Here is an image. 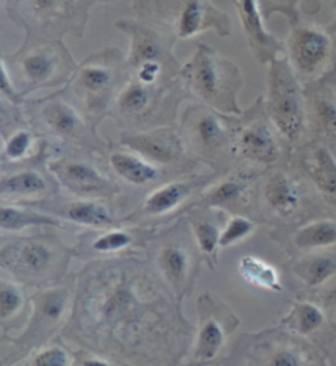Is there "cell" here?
Instances as JSON below:
<instances>
[{
	"instance_id": "obj_1",
	"label": "cell",
	"mask_w": 336,
	"mask_h": 366,
	"mask_svg": "<svg viewBox=\"0 0 336 366\" xmlns=\"http://www.w3.org/2000/svg\"><path fill=\"white\" fill-rule=\"evenodd\" d=\"M195 327L145 253L96 258L76 274L66 343L115 365H180Z\"/></svg>"
},
{
	"instance_id": "obj_2",
	"label": "cell",
	"mask_w": 336,
	"mask_h": 366,
	"mask_svg": "<svg viewBox=\"0 0 336 366\" xmlns=\"http://www.w3.org/2000/svg\"><path fill=\"white\" fill-rule=\"evenodd\" d=\"M74 247L53 234L2 235L0 269L25 287L58 286L69 280Z\"/></svg>"
},
{
	"instance_id": "obj_3",
	"label": "cell",
	"mask_w": 336,
	"mask_h": 366,
	"mask_svg": "<svg viewBox=\"0 0 336 366\" xmlns=\"http://www.w3.org/2000/svg\"><path fill=\"white\" fill-rule=\"evenodd\" d=\"M76 274L58 286L36 290L30 296V315L19 334L0 337V365L19 366L38 348L61 337L73 312Z\"/></svg>"
},
{
	"instance_id": "obj_4",
	"label": "cell",
	"mask_w": 336,
	"mask_h": 366,
	"mask_svg": "<svg viewBox=\"0 0 336 366\" xmlns=\"http://www.w3.org/2000/svg\"><path fill=\"white\" fill-rule=\"evenodd\" d=\"M126 79V53L120 48L107 46L91 53L77 64L64 91L86 119L98 129V125L110 117L112 105Z\"/></svg>"
},
{
	"instance_id": "obj_5",
	"label": "cell",
	"mask_w": 336,
	"mask_h": 366,
	"mask_svg": "<svg viewBox=\"0 0 336 366\" xmlns=\"http://www.w3.org/2000/svg\"><path fill=\"white\" fill-rule=\"evenodd\" d=\"M21 96L45 89L68 86L77 63L61 38L36 36L26 33L24 43L10 56H2Z\"/></svg>"
},
{
	"instance_id": "obj_6",
	"label": "cell",
	"mask_w": 336,
	"mask_h": 366,
	"mask_svg": "<svg viewBox=\"0 0 336 366\" xmlns=\"http://www.w3.org/2000/svg\"><path fill=\"white\" fill-rule=\"evenodd\" d=\"M189 97L225 115H240L238 96L245 77L233 61L223 58L207 44L199 43L180 68Z\"/></svg>"
},
{
	"instance_id": "obj_7",
	"label": "cell",
	"mask_w": 336,
	"mask_h": 366,
	"mask_svg": "<svg viewBox=\"0 0 336 366\" xmlns=\"http://www.w3.org/2000/svg\"><path fill=\"white\" fill-rule=\"evenodd\" d=\"M189 97L183 76L158 86H145L126 79L110 110V119L122 132H143L175 125L180 105Z\"/></svg>"
},
{
	"instance_id": "obj_8",
	"label": "cell",
	"mask_w": 336,
	"mask_h": 366,
	"mask_svg": "<svg viewBox=\"0 0 336 366\" xmlns=\"http://www.w3.org/2000/svg\"><path fill=\"white\" fill-rule=\"evenodd\" d=\"M133 10L138 20L174 41L194 40L207 31L231 35L230 15L212 0H133Z\"/></svg>"
},
{
	"instance_id": "obj_9",
	"label": "cell",
	"mask_w": 336,
	"mask_h": 366,
	"mask_svg": "<svg viewBox=\"0 0 336 366\" xmlns=\"http://www.w3.org/2000/svg\"><path fill=\"white\" fill-rule=\"evenodd\" d=\"M21 107L26 125L61 147L84 149L93 154L106 153L108 148V142L98 135L96 127L71 101L64 89L41 99H25Z\"/></svg>"
},
{
	"instance_id": "obj_10",
	"label": "cell",
	"mask_w": 336,
	"mask_h": 366,
	"mask_svg": "<svg viewBox=\"0 0 336 366\" xmlns=\"http://www.w3.org/2000/svg\"><path fill=\"white\" fill-rule=\"evenodd\" d=\"M154 269L180 302L194 291L200 273L202 253L185 217L175 219L151 238L145 248Z\"/></svg>"
},
{
	"instance_id": "obj_11",
	"label": "cell",
	"mask_w": 336,
	"mask_h": 366,
	"mask_svg": "<svg viewBox=\"0 0 336 366\" xmlns=\"http://www.w3.org/2000/svg\"><path fill=\"white\" fill-rule=\"evenodd\" d=\"M289 162L268 168L258 182L256 210L261 220L274 227H292L310 219L320 194Z\"/></svg>"
},
{
	"instance_id": "obj_12",
	"label": "cell",
	"mask_w": 336,
	"mask_h": 366,
	"mask_svg": "<svg viewBox=\"0 0 336 366\" xmlns=\"http://www.w3.org/2000/svg\"><path fill=\"white\" fill-rule=\"evenodd\" d=\"M178 127L190 157L213 173H227L238 164L233 147V115L195 102L183 110Z\"/></svg>"
},
{
	"instance_id": "obj_13",
	"label": "cell",
	"mask_w": 336,
	"mask_h": 366,
	"mask_svg": "<svg viewBox=\"0 0 336 366\" xmlns=\"http://www.w3.org/2000/svg\"><path fill=\"white\" fill-rule=\"evenodd\" d=\"M225 365L251 366H313L327 365V358L307 338L279 324L258 334H243L235 342Z\"/></svg>"
},
{
	"instance_id": "obj_14",
	"label": "cell",
	"mask_w": 336,
	"mask_h": 366,
	"mask_svg": "<svg viewBox=\"0 0 336 366\" xmlns=\"http://www.w3.org/2000/svg\"><path fill=\"white\" fill-rule=\"evenodd\" d=\"M264 104L268 115L290 152L304 145L308 140L304 82L299 79L285 56H278L269 63Z\"/></svg>"
},
{
	"instance_id": "obj_15",
	"label": "cell",
	"mask_w": 336,
	"mask_h": 366,
	"mask_svg": "<svg viewBox=\"0 0 336 366\" xmlns=\"http://www.w3.org/2000/svg\"><path fill=\"white\" fill-rule=\"evenodd\" d=\"M98 0H5V12L25 33L46 38L84 36Z\"/></svg>"
},
{
	"instance_id": "obj_16",
	"label": "cell",
	"mask_w": 336,
	"mask_h": 366,
	"mask_svg": "<svg viewBox=\"0 0 336 366\" xmlns=\"http://www.w3.org/2000/svg\"><path fill=\"white\" fill-rule=\"evenodd\" d=\"M233 147L238 163L273 168L289 162L290 149L268 115L264 96L233 115Z\"/></svg>"
},
{
	"instance_id": "obj_17",
	"label": "cell",
	"mask_w": 336,
	"mask_h": 366,
	"mask_svg": "<svg viewBox=\"0 0 336 366\" xmlns=\"http://www.w3.org/2000/svg\"><path fill=\"white\" fill-rule=\"evenodd\" d=\"M223 173L187 174L170 177L146 194L133 212L123 217L126 224L158 227L183 217L200 194Z\"/></svg>"
},
{
	"instance_id": "obj_18",
	"label": "cell",
	"mask_w": 336,
	"mask_h": 366,
	"mask_svg": "<svg viewBox=\"0 0 336 366\" xmlns=\"http://www.w3.org/2000/svg\"><path fill=\"white\" fill-rule=\"evenodd\" d=\"M91 152L66 148L53 154L46 168L68 196L115 201L122 196V184L98 168Z\"/></svg>"
},
{
	"instance_id": "obj_19",
	"label": "cell",
	"mask_w": 336,
	"mask_h": 366,
	"mask_svg": "<svg viewBox=\"0 0 336 366\" xmlns=\"http://www.w3.org/2000/svg\"><path fill=\"white\" fill-rule=\"evenodd\" d=\"M240 327V319L227 302L212 292L197 299V327L185 365H208L220 357L230 337Z\"/></svg>"
},
{
	"instance_id": "obj_20",
	"label": "cell",
	"mask_w": 336,
	"mask_h": 366,
	"mask_svg": "<svg viewBox=\"0 0 336 366\" xmlns=\"http://www.w3.org/2000/svg\"><path fill=\"white\" fill-rule=\"evenodd\" d=\"M117 143L163 168L170 177L199 173L202 164L187 152L178 124L143 132H120Z\"/></svg>"
},
{
	"instance_id": "obj_21",
	"label": "cell",
	"mask_w": 336,
	"mask_h": 366,
	"mask_svg": "<svg viewBox=\"0 0 336 366\" xmlns=\"http://www.w3.org/2000/svg\"><path fill=\"white\" fill-rule=\"evenodd\" d=\"M284 53L292 69L305 84L320 79L332 69L336 59V38L327 26L300 20L290 25Z\"/></svg>"
},
{
	"instance_id": "obj_22",
	"label": "cell",
	"mask_w": 336,
	"mask_h": 366,
	"mask_svg": "<svg viewBox=\"0 0 336 366\" xmlns=\"http://www.w3.org/2000/svg\"><path fill=\"white\" fill-rule=\"evenodd\" d=\"M266 169L263 166L238 163L227 173L220 174L194 205L220 209L227 214H246V210L256 209L258 182Z\"/></svg>"
},
{
	"instance_id": "obj_23",
	"label": "cell",
	"mask_w": 336,
	"mask_h": 366,
	"mask_svg": "<svg viewBox=\"0 0 336 366\" xmlns=\"http://www.w3.org/2000/svg\"><path fill=\"white\" fill-rule=\"evenodd\" d=\"M158 234V227L123 224L103 230H89L77 237L74 245L76 257L81 259H96L118 257L126 253H145L151 238Z\"/></svg>"
},
{
	"instance_id": "obj_24",
	"label": "cell",
	"mask_w": 336,
	"mask_h": 366,
	"mask_svg": "<svg viewBox=\"0 0 336 366\" xmlns=\"http://www.w3.org/2000/svg\"><path fill=\"white\" fill-rule=\"evenodd\" d=\"M58 181L46 164L2 168L0 173V201L10 204L36 205L59 194Z\"/></svg>"
},
{
	"instance_id": "obj_25",
	"label": "cell",
	"mask_w": 336,
	"mask_h": 366,
	"mask_svg": "<svg viewBox=\"0 0 336 366\" xmlns=\"http://www.w3.org/2000/svg\"><path fill=\"white\" fill-rule=\"evenodd\" d=\"M279 325L307 338L313 345L318 343V352L328 358V363L330 358H336V324L330 319L323 304L295 299L289 312L279 320Z\"/></svg>"
},
{
	"instance_id": "obj_26",
	"label": "cell",
	"mask_w": 336,
	"mask_h": 366,
	"mask_svg": "<svg viewBox=\"0 0 336 366\" xmlns=\"http://www.w3.org/2000/svg\"><path fill=\"white\" fill-rule=\"evenodd\" d=\"M113 201L92 197H59L54 196L45 202L36 204L35 207L48 210L59 219H63L69 227H81L86 230H103L110 227L123 224V217L117 215Z\"/></svg>"
},
{
	"instance_id": "obj_27",
	"label": "cell",
	"mask_w": 336,
	"mask_h": 366,
	"mask_svg": "<svg viewBox=\"0 0 336 366\" xmlns=\"http://www.w3.org/2000/svg\"><path fill=\"white\" fill-rule=\"evenodd\" d=\"M289 163L307 177L322 199L336 207V154L327 142H305L290 152Z\"/></svg>"
},
{
	"instance_id": "obj_28",
	"label": "cell",
	"mask_w": 336,
	"mask_h": 366,
	"mask_svg": "<svg viewBox=\"0 0 336 366\" xmlns=\"http://www.w3.org/2000/svg\"><path fill=\"white\" fill-rule=\"evenodd\" d=\"M102 154L106 157L107 169L117 177L120 184L143 189V187L158 186L170 179V176L163 168L148 162L141 154L122 147L120 143H117V145H110L108 143V148Z\"/></svg>"
},
{
	"instance_id": "obj_29",
	"label": "cell",
	"mask_w": 336,
	"mask_h": 366,
	"mask_svg": "<svg viewBox=\"0 0 336 366\" xmlns=\"http://www.w3.org/2000/svg\"><path fill=\"white\" fill-rule=\"evenodd\" d=\"M233 5L251 54L260 64L269 66L285 51V43L266 29V19L258 0H233Z\"/></svg>"
},
{
	"instance_id": "obj_30",
	"label": "cell",
	"mask_w": 336,
	"mask_h": 366,
	"mask_svg": "<svg viewBox=\"0 0 336 366\" xmlns=\"http://www.w3.org/2000/svg\"><path fill=\"white\" fill-rule=\"evenodd\" d=\"M307 102L308 140L336 143V91L320 79L304 84ZM307 140V142H308Z\"/></svg>"
},
{
	"instance_id": "obj_31",
	"label": "cell",
	"mask_w": 336,
	"mask_h": 366,
	"mask_svg": "<svg viewBox=\"0 0 336 366\" xmlns=\"http://www.w3.org/2000/svg\"><path fill=\"white\" fill-rule=\"evenodd\" d=\"M273 238L295 254L336 248V219L315 217L292 227H278Z\"/></svg>"
},
{
	"instance_id": "obj_32",
	"label": "cell",
	"mask_w": 336,
	"mask_h": 366,
	"mask_svg": "<svg viewBox=\"0 0 336 366\" xmlns=\"http://www.w3.org/2000/svg\"><path fill=\"white\" fill-rule=\"evenodd\" d=\"M185 220L189 222L192 235L195 238L199 247L203 263L210 266V269H217L220 248V237L227 220L228 214L225 210L203 207V205H194L184 214Z\"/></svg>"
},
{
	"instance_id": "obj_33",
	"label": "cell",
	"mask_w": 336,
	"mask_h": 366,
	"mask_svg": "<svg viewBox=\"0 0 336 366\" xmlns=\"http://www.w3.org/2000/svg\"><path fill=\"white\" fill-rule=\"evenodd\" d=\"M68 229L58 215L26 204H0V232L2 235L21 234L29 229Z\"/></svg>"
},
{
	"instance_id": "obj_34",
	"label": "cell",
	"mask_w": 336,
	"mask_h": 366,
	"mask_svg": "<svg viewBox=\"0 0 336 366\" xmlns=\"http://www.w3.org/2000/svg\"><path fill=\"white\" fill-rule=\"evenodd\" d=\"M290 273L308 290H320L336 278V248L297 254Z\"/></svg>"
},
{
	"instance_id": "obj_35",
	"label": "cell",
	"mask_w": 336,
	"mask_h": 366,
	"mask_svg": "<svg viewBox=\"0 0 336 366\" xmlns=\"http://www.w3.org/2000/svg\"><path fill=\"white\" fill-rule=\"evenodd\" d=\"M238 274L248 285L268 292H282V273L278 266L258 254H245L238 262Z\"/></svg>"
},
{
	"instance_id": "obj_36",
	"label": "cell",
	"mask_w": 336,
	"mask_h": 366,
	"mask_svg": "<svg viewBox=\"0 0 336 366\" xmlns=\"http://www.w3.org/2000/svg\"><path fill=\"white\" fill-rule=\"evenodd\" d=\"M30 297L26 296L25 286L16 282L10 276H0V327H2V335L5 337L14 329V322L24 314Z\"/></svg>"
},
{
	"instance_id": "obj_37",
	"label": "cell",
	"mask_w": 336,
	"mask_h": 366,
	"mask_svg": "<svg viewBox=\"0 0 336 366\" xmlns=\"http://www.w3.org/2000/svg\"><path fill=\"white\" fill-rule=\"evenodd\" d=\"M19 366H76V352L64 340H53L21 360Z\"/></svg>"
},
{
	"instance_id": "obj_38",
	"label": "cell",
	"mask_w": 336,
	"mask_h": 366,
	"mask_svg": "<svg viewBox=\"0 0 336 366\" xmlns=\"http://www.w3.org/2000/svg\"><path fill=\"white\" fill-rule=\"evenodd\" d=\"M258 222L246 214H228L225 220L222 237H220V248L228 249L235 245L246 242L258 230Z\"/></svg>"
},
{
	"instance_id": "obj_39",
	"label": "cell",
	"mask_w": 336,
	"mask_h": 366,
	"mask_svg": "<svg viewBox=\"0 0 336 366\" xmlns=\"http://www.w3.org/2000/svg\"><path fill=\"white\" fill-rule=\"evenodd\" d=\"M263 16L266 21L273 15H282L287 19L289 25H295L302 20V0H258Z\"/></svg>"
},
{
	"instance_id": "obj_40",
	"label": "cell",
	"mask_w": 336,
	"mask_h": 366,
	"mask_svg": "<svg viewBox=\"0 0 336 366\" xmlns=\"http://www.w3.org/2000/svg\"><path fill=\"white\" fill-rule=\"evenodd\" d=\"M76 352V366H92V365H98V366H117L112 360L103 357V355L87 350V348H74Z\"/></svg>"
},
{
	"instance_id": "obj_41",
	"label": "cell",
	"mask_w": 336,
	"mask_h": 366,
	"mask_svg": "<svg viewBox=\"0 0 336 366\" xmlns=\"http://www.w3.org/2000/svg\"><path fill=\"white\" fill-rule=\"evenodd\" d=\"M322 301L323 307L327 309L328 312H336V285L330 287V290H325Z\"/></svg>"
},
{
	"instance_id": "obj_42",
	"label": "cell",
	"mask_w": 336,
	"mask_h": 366,
	"mask_svg": "<svg viewBox=\"0 0 336 366\" xmlns=\"http://www.w3.org/2000/svg\"><path fill=\"white\" fill-rule=\"evenodd\" d=\"M322 9V0H302V12L305 15H317Z\"/></svg>"
},
{
	"instance_id": "obj_43",
	"label": "cell",
	"mask_w": 336,
	"mask_h": 366,
	"mask_svg": "<svg viewBox=\"0 0 336 366\" xmlns=\"http://www.w3.org/2000/svg\"><path fill=\"white\" fill-rule=\"evenodd\" d=\"M323 79L328 82L330 86H332L335 91H336V59H335V63H333V66H332V69L328 71L327 74L323 76Z\"/></svg>"
},
{
	"instance_id": "obj_44",
	"label": "cell",
	"mask_w": 336,
	"mask_h": 366,
	"mask_svg": "<svg viewBox=\"0 0 336 366\" xmlns=\"http://www.w3.org/2000/svg\"><path fill=\"white\" fill-rule=\"evenodd\" d=\"M335 7H336V0H335ZM327 30H328L330 33H332V35L336 38V14H335V19H333L332 24L327 25Z\"/></svg>"
},
{
	"instance_id": "obj_45",
	"label": "cell",
	"mask_w": 336,
	"mask_h": 366,
	"mask_svg": "<svg viewBox=\"0 0 336 366\" xmlns=\"http://www.w3.org/2000/svg\"><path fill=\"white\" fill-rule=\"evenodd\" d=\"M98 2H102V4H113V2H117V0H98Z\"/></svg>"
},
{
	"instance_id": "obj_46",
	"label": "cell",
	"mask_w": 336,
	"mask_h": 366,
	"mask_svg": "<svg viewBox=\"0 0 336 366\" xmlns=\"http://www.w3.org/2000/svg\"><path fill=\"white\" fill-rule=\"evenodd\" d=\"M330 147L333 148V152H335V154H336V143H333V145H330Z\"/></svg>"
}]
</instances>
